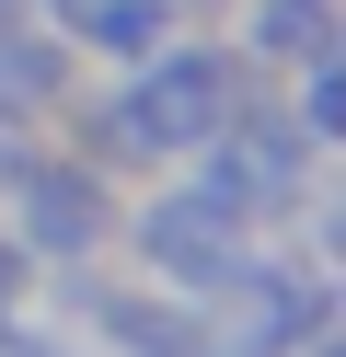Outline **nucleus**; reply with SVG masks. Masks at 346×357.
<instances>
[{
	"mask_svg": "<svg viewBox=\"0 0 346 357\" xmlns=\"http://www.w3.org/2000/svg\"><path fill=\"white\" fill-rule=\"evenodd\" d=\"M231 231H243V208H231V196H173V208L138 219L150 265H173V277H196V288H219V277H231V254H243Z\"/></svg>",
	"mask_w": 346,
	"mask_h": 357,
	"instance_id": "nucleus-2",
	"label": "nucleus"
},
{
	"mask_svg": "<svg viewBox=\"0 0 346 357\" xmlns=\"http://www.w3.org/2000/svg\"><path fill=\"white\" fill-rule=\"evenodd\" d=\"M12 277H23V265H12V254H0V300H12Z\"/></svg>",
	"mask_w": 346,
	"mask_h": 357,
	"instance_id": "nucleus-8",
	"label": "nucleus"
},
{
	"mask_svg": "<svg viewBox=\"0 0 346 357\" xmlns=\"http://www.w3.org/2000/svg\"><path fill=\"white\" fill-rule=\"evenodd\" d=\"M127 116H138V139H150V150H196V139H219V116H231V58H208V47L161 58V70L127 93Z\"/></svg>",
	"mask_w": 346,
	"mask_h": 357,
	"instance_id": "nucleus-1",
	"label": "nucleus"
},
{
	"mask_svg": "<svg viewBox=\"0 0 346 357\" xmlns=\"http://www.w3.org/2000/svg\"><path fill=\"white\" fill-rule=\"evenodd\" d=\"M150 35H161V0H92V47L150 58Z\"/></svg>",
	"mask_w": 346,
	"mask_h": 357,
	"instance_id": "nucleus-7",
	"label": "nucleus"
},
{
	"mask_svg": "<svg viewBox=\"0 0 346 357\" xmlns=\"http://www.w3.org/2000/svg\"><path fill=\"white\" fill-rule=\"evenodd\" d=\"M104 323H115V346H127V357H196V334H185L173 311H150V300H115Z\"/></svg>",
	"mask_w": 346,
	"mask_h": 357,
	"instance_id": "nucleus-6",
	"label": "nucleus"
},
{
	"mask_svg": "<svg viewBox=\"0 0 346 357\" xmlns=\"http://www.w3.org/2000/svg\"><path fill=\"white\" fill-rule=\"evenodd\" d=\"M58 47H35V35H0V104H12V116H23V104H46V93H58Z\"/></svg>",
	"mask_w": 346,
	"mask_h": 357,
	"instance_id": "nucleus-5",
	"label": "nucleus"
},
{
	"mask_svg": "<svg viewBox=\"0 0 346 357\" xmlns=\"http://www.w3.org/2000/svg\"><path fill=\"white\" fill-rule=\"evenodd\" d=\"M23 231H35V254H92V242H104V185L35 162L23 173Z\"/></svg>",
	"mask_w": 346,
	"mask_h": 357,
	"instance_id": "nucleus-3",
	"label": "nucleus"
},
{
	"mask_svg": "<svg viewBox=\"0 0 346 357\" xmlns=\"http://www.w3.org/2000/svg\"><path fill=\"white\" fill-rule=\"evenodd\" d=\"M323 0H254V58H277V70H312L323 58Z\"/></svg>",
	"mask_w": 346,
	"mask_h": 357,
	"instance_id": "nucleus-4",
	"label": "nucleus"
}]
</instances>
